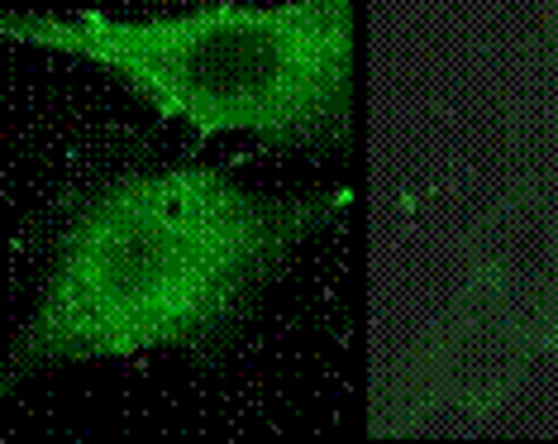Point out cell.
<instances>
[{
    "label": "cell",
    "mask_w": 558,
    "mask_h": 444,
    "mask_svg": "<svg viewBox=\"0 0 558 444\" xmlns=\"http://www.w3.org/2000/svg\"><path fill=\"white\" fill-rule=\"evenodd\" d=\"M0 39L92 62L201 139L277 154L339 148L359 106V0H215L154 20L0 10Z\"/></svg>",
    "instance_id": "obj_2"
},
{
    "label": "cell",
    "mask_w": 558,
    "mask_h": 444,
    "mask_svg": "<svg viewBox=\"0 0 558 444\" xmlns=\"http://www.w3.org/2000/svg\"><path fill=\"white\" fill-rule=\"evenodd\" d=\"M353 201V187L268 196L220 168L130 172L96 187L53 239L0 392L68 363L215 359L291 253L349 215Z\"/></svg>",
    "instance_id": "obj_1"
}]
</instances>
